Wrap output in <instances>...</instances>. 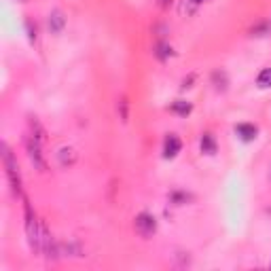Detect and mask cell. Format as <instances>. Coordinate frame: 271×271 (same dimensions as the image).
<instances>
[{"instance_id":"cell-6","label":"cell","mask_w":271,"mask_h":271,"mask_svg":"<svg viewBox=\"0 0 271 271\" xmlns=\"http://www.w3.org/2000/svg\"><path fill=\"white\" fill-rule=\"evenodd\" d=\"M28 127H30V134H28V136H30V138H34V140H36V142H38V144H43V142H45V140H47V138H45L47 134H45V129H43V125H41V123H38V121H36V119H34V117H30V119H28Z\"/></svg>"},{"instance_id":"cell-4","label":"cell","mask_w":271,"mask_h":271,"mask_svg":"<svg viewBox=\"0 0 271 271\" xmlns=\"http://www.w3.org/2000/svg\"><path fill=\"white\" fill-rule=\"evenodd\" d=\"M180 148H183V142H180V138L174 136V134H169V136L165 138V142H163V155H165L167 159H172V157H176V155L180 153Z\"/></svg>"},{"instance_id":"cell-14","label":"cell","mask_w":271,"mask_h":271,"mask_svg":"<svg viewBox=\"0 0 271 271\" xmlns=\"http://www.w3.org/2000/svg\"><path fill=\"white\" fill-rule=\"evenodd\" d=\"M119 106H121V119H123V121H127V100L123 98L121 102H119Z\"/></svg>"},{"instance_id":"cell-1","label":"cell","mask_w":271,"mask_h":271,"mask_svg":"<svg viewBox=\"0 0 271 271\" xmlns=\"http://www.w3.org/2000/svg\"><path fill=\"white\" fill-rule=\"evenodd\" d=\"M3 163H5V172H7L9 183H11L13 191L19 195L22 193V176H19V167H17V161L11 153V148H9L7 144H3Z\"/></svg>"},{"instance_id":"cell-17","label":"cell","mask_w":271,"mask_h":271,"mask_svg":"<svg viewBox=\"0 0 271 271\" xmlns=\"http://www.w3.org/2000/svg\"><path fill=\"white\" fill-rule=\"evenodd\" d=\"M267 30H269V32H271V22H269V24H267Z\"/></svg>"},{"instance_id":"cell-13","label":"cell","mask_w":271,"mask_h":271,"mask_svg":"<svg viewBox=\"0 0 271 271\" xmlns=\"http://www.w3.org/2000/svg\"><path fill=\"white\" fill-rule=\"evenodd\" d=\"M256 81H258L260 87H271V68L260 70V74H258Z\"/></svg>"},{"instance_id":"cell-5","label":"cell","mask_w":271,"mask_h":271,"mask_svg":"<svg viewBox=\"0 0 271 271\" xmlns=\"http://www.w3.org/2000/svg\"><path fill=\"white\" fill-rule=\"evenodd\" d=\"M57 159H59V165H64V167H72L76 163V150L72 146H64V148H59L57 150Z\"/></svg>"},{"instance_id":"cell-10","label":"cell","mask_w":271,"mask_h":271,"mask_svg":"<svg viewBox=\"0 0 271 271\" xmlns=\"http://www.w3.org/2000/svg\"><path fill=\"white\" fill-rule=\"evenodd\" d=\"M212 81H214V87L218 89V92H225L227 89V74L223 72V70H216V72L212 74Z\"/></svg>"},{"instance_id":"cell-9","label":"cell","mask_w":271,"mask_h":271,"mask_svg":"<svg viewBox=\"0 0 271 271\" xmlns=\"http://www.w3.org/2000/svg\"><path fill=\"white\" fill-rule=\"evenodd\" d=\"M202 150L208 155H214L216 153V142H214V138L210 136V134H204L202 136Z\"/></svg>"},{"instance_id":"cell-8","label":"cell","mask_w":271,"mask_h":271,"mask_svg":"<svg viewBox=\"0 0 271 271\" xmlns=\"http://www.w3.org/2000/svg\"><path fill=\"white\" fill-rule=\"evenodd\" d=\"M66 24V17L62 15V11H53L51 15H49V28H51V32H62V28Z\"/></svg>"},{"instance_id":"cell-3","label":"cell","mask_w":271,"mask_h":271,"mask_svg":"<svg viewBox=\"0 0 271 271\" xmlns=\"http://www.w3.org/2000/svg\"><path fill=\"white\" fill-rule=\"evenodd\" d=\"M26 148H28V157H30V161L34 163V167L38 169V172H45L47 169V161H45V157L41 153V144L36 142L34 138H26Z\"/></svg>"},{"instance_id":"cell-15","label":"cell","mask_w":271,"mask_h":271,"mask_svg":"<svg viewBox=\"0 0 271 271\" xmlns=\"http://www.w3.org/2000/svg\"><path fill=\"white\" fill-rule=\"evenodd\" d=\"M172 3H174V0H159V7H161V9H167Z\"/></svg>"},{"instance_id":"cell-12","label":"cell","mask_w":271,"mask_h":271,"mask_svg":"<svg viewBox=\"0 0 271 271\" xmlns=\"http://www.w3.org/2000/svg\"><path fill=\"white\" fill-rule=\"evenodd\" d=\"M155 55H157L159 59H167L169 55H172V47L165 45V43H159V45L155 47Z\"/></svg>"},{"instance_id":"cell-2","label":"cell","mask_w":271,"mask_h":271,"mask_svg":"<svg viewBox=\"0 0 271 271\" xmlns=\"http://www.w3.org/2000/svg\"><path fill=\"white\" fill-rule=\"evenodd\" d=\"M134 227H136V233L138 235H142V237H150L157 231V220L155 216H150L146 212L142 214H138L136 220H134Z\"/></svg>"},{"instance_id":"cell-16","label":"cell","mask_w":271,"mask_h":271,"mask_svg":"<svg viewBox=\"0 0 271 271\" xmlns=\"http://www.w3.org/2000/svg\"><path fill=\"white\" fill-rule=\"evenodd\" d=\"M193 3H195V5H199V3H206V0H193Z\"/></svg>"},{"instance_id":"cell-7","label":"cell","mask_w":271,"mask_h":271,"mask_svg":"<svg viewBox=\"0 0 271 271\" xmlns=\"http://www.w3.org/2000/svg\"><path fill=\"white\" fill-rule=\"evenodd\" d=\"M235 132H237V136L242 138V140H246V142H250V140L256 138V127L250 125V123H239L235 127Z\"/></svg>"},{"instance_id":"cell-11","label":"cell","mask_w":271,"mask_h":271,"mask_svg":"<svg viewBox=\"0 0 271 271\" xmlns=\"http://www.w3.org/2000/svg\"><path fill=\"white\" fill-rule=\"evenodd\" d=\"M172 110L176 115H183V117H187L191 110H193V106H191L189 102H185V100H176V102L172 104Z\"/></svg>"}]
</instances>
